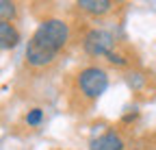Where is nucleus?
I'll return each mask as SVG.
<instances>
[{"instance_id":"423d86ee","label":"nucleus","mask_w":156,"mask_h":150,"mask_svg":"<svg viewBox=\"0 0 156 150\" xmlns=\"http://www.w3.org/2000/svg\"><path fill=\"white\" fill-rule=\"evenodd\" d=\"M0 42H2V50L15 48L20 44V31L13 22H0Z\"/></svg>"},{"instance_id":"7ed1b4c3","label":"nucleus","mask_w":156,"mask_h":150,"mask_svg":"<svg viewBox=\"0 0 156 150\" xmlns=\"http://www.w3.org/2000/svg\"><path fill=\"white\" fill-rule=\"evenodd\" d=\"M83 50L85 54L93 59H106L113 50H117V42H115V35L106 28H89L83 37Z\"/></svg>"},{"instance_id":"9d476101","label":"nucleus","mask_w":156,"mask_h":150,"mask_svg":"<svg viewBox=\"0 0 156 150\" xmlns=\"http://www.w3.org/2000/svg\"><path fill=\"white\" fill-rule=\"evenodd\" d=\"M132 150H141V148H132Z\"/></svg>"},{"instance_id":"1a4fd4ad","label":"nucleus","mask_w":156,"mask_h":150,"mask_svg":"<svg viewBox=\"0 0 156 150\" xmlns=\"http://www.w3.org/2000/svg\"><path fill=\"white\" fill-rule=\"evenodd\" d=\"M145 83V76L141 72H130L128 74V85L132 87V89H141V85Z\"/></svg>"},{"instance_id":"f03ea898","label":"nucleus","mask_w":156,"mask_h":150,"mask_svg":"<svg viewBox=\"0 0 156 150\" xmlns=\"http://www.w3.org/2000/svg\"><path fill=\"white\" fill-rule=\"evenodd\" d=\"M76 91L87 102H93L102 96L108 87V72L100 65H85L76 74Z\"/></svg>"},{"instance_id":"39448f33","label":"nucleus","mask_w":156,"mask_h":150,"mask_svg":"<svg viewBox=\"0 0 156 150\" xmlns=\"http://www.w3.org/2000/svg\"><path fill=\"white\" fill-rule=\"evenodd\" d=\"M76 7L80 9L83 13H87V15L102 17V15H108L117 5L113 2V0H78Z\"/></svg>"},{"instance_id":"20e7f679","label":"nucleus","mask_w":156,"mask_h":150,"mask_svg":"<svg viewBox=\"0 0 156 150\" xmlns=\"http://www.w3.org/2000/svg\"><path fill=\"white\" fill-rule=\"evenodd\" d=\"M89 150H126V141L122 133L117 130H106L89 141Z\"/></svg>"},{"instance_id":"0eeeda50","label":"nucleus","mask_w":156,"mask_h":150,"mask_svg":"<svg viewBox=\"0 0 156 150\" xmlns=\"http://www.w3.org/2000/svg\"><path fill=\"white\" fill-rule=\"evenodd\" d=\"M17 15V7L11 0H0V22H13Z\"/></svg>"},{"instance_id":"f257e3e1","label":"nucleus","mask_w":156,"mask_h":150,"mask_svg":"<svg viewBox=\"0 0 156 150\" xmlns=\"http://www.w3.org/2000/svg\"><path fill=\"white\" fill-rule=\"evenodd\" d=\"M72 39L69 24L63 17H46L37 24L35 33L26 44V65L33 70H46L56 63L61 54Z\"/></svg>"},{"instance_id":"6e6552de","label":"nucleus","mask_w":156,"mask_h":150,"mask_svg":"<svg viewBox=\"0 0 156 150\" xmlns=\"http://www.w3.org/2000/svg\"><path fill=\"white\" fill-rule=\"evenodd\" d=\"M41 120H44V109H39V107L30 109L28 113L24 115V122H26L28 126H39V124H41Z\"/></svg>"}]
</instances>
